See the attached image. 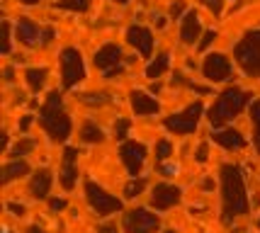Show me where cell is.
<instances>
[{
    "mask_svg": "<svg viewBox=\"0 0 260 233\" xmlns=\"http://www.w3.org/2000/svg\"><path fill=\"white\" fill-rule=\"evenodd\" d=\"M250 209L248 194H246V182L241 175V168L234 163L221 165V211L224 221L231 223L238 216H246Z\"/></svg>",
    "mask_w": 260,
    "mask_h": 233,
    "instance_id": "obj_1",
    "label": "cell"
},
{
    "mask_svg": "<svg viewBox=\"0 0 260 233\" xmlns=\"http://www.w3.org/2000/svg\"><path fill=\"white\" fill-rule=\"evenodd\" d=\"M39 124H42V129L49 134V139H51L54 144L68 141L71 129H73V122H71L66 107H63V97H61L58 90H51L49 97L44 100L42 110H39Z\"/></svg>",
    "mask_w": 260,
    "mask_h": 233,
    "instance_id": "obj_2",
    "label": "cell"
},
{
    "mask_svg": "<svg viewBox=\"0 0 260 233\" xmlns=\"http://www.w3.org/2000/svg\"><path fill=\"white\" fill-rule=\"evenodd\" d=\"M250 100H253L250 92H246V90H241L234 85V88L224 90V92L214 100V105H212L209 112H207V119H209L212 126H221V124L231 122L236 114H241L243 107H246Z\"/></svg>",
    "mask_w": 260,
    "mask_h": 233,
    "instance_id": "obj_3",
    "label": "cell"
},
{
    "mask_svg": "<svg viewBox=\"0 0 260 233\" xmlns=\"http://www.w3.org/2000/svg\"><path fill=\"white\" fill-rule=\"evenodd\" d=\"M234 58L243 73L260 78V29L248 32L234 46Z\"/></svg>",
    "mask_w": 260,
    "mask_h": 233,
    "instance_id": "obj_4",
    "label": "cell"
},
{
    "mask_svg": "<svg viewBox=\"0 0 260 233\" xmlns=\"http://www.w3.org/2000/svg\"><path fill=\"white\" fill-rule=\"evenodd\" d=\"M202 102H192L187 105L182 112L178 114H170L163 119V126L168 129L170 134H178V136H185V134H192L197 126H200V119H202Z\"/></svg>",
    "mask_w": 260,
    "mask_h": 233,
    "instance_id": "obj_5",
    "label": "cell"
},
{
    "mask_svg": "<svg viewBox=\"0 0 260 233\" xmlns=\"http://www.w3.org/2000/svg\"><path fill=\"white\" fill-rule=\"evenodd\" d=\"M85 80V63L78 49L68 46L61 51V85L63 88H76L78 83Z\"/></svg>",
    "mask_w": 260,
    "mask_h": 233,
    "instance_id": "obj_6",
    "label": "cell"
},
{
    "mask_svg": "<svg viewBox=\"0 0 260 233\" xmlns=\"http://www.w3.org/2000/svg\"><path fill=\"white\" fill-rule=\"evenodd\" d=\"M85 197H88V204L90 209L98 214V216H110V214H117L122 209V199L112 197L105 187H100L98 182L88 180L85 182Z\"/></svg>",
    "mask_w": 260,
    "mask_h": 233,
    "instance_id": "obj_7",
    "label": "cell"
},
{
    "mask_svg": "<svg viewBox=\"0 0 260 233\" xmlns=\"http://www.w3.org/2000/svg\"><path fill=\"white\" fill-rule=\"evenodd\" d=\"M124 233H156L160 228V219L148 209H132L122 219Z\"/></svg>",
    "mask_w": 260,
    "mask_h": 233,
    "instance_id": "obj_8",
    "label": "cell"
},
{
    "mask_svg": "<svg viewBox=\"0 0 260 233\" xmlns=\"http://www.w3.org/2000/svg\"><path fill=\"white\" fill-rule=\"evenodd\" d=\"M119 158H122L124 168L129 170V175L136 178V175H141L144 163H146V146L139 144V141H124L122 148H119Z\"/></svg>",
    "mask_w": 260,
    "mask_h": 233,
    "instance_id": "obj_9",
    "label": "cell"
},
{
    "mask_svg": "<svg viewBox=\"0 0 260 233\" xmlns=\"http://www.w3.org/2000/svg\"><path fill=\"white\" fill-rule=\"evenodd\" d=\"M202 73L209 83H224L231 76V63L224 54H209L202 63Z\"/></svg>",
    "mask_w": 260,
    "mask_h": 233,
    "instance_id": "obj_10",
    "label": "cell"
},
{
    "mask_svg": "<svg viewBox=\"0 0 260 233\" xmlns=\"http://www.w3.org/2000/svg\"><path fill=\"white\" fill-rule=\"evenodd\" d=\"M182 199V189L175 187V185H168V182H160L153 187L151 192V207L158 211H166L170 207H175V204H180Z\"/></svg>",
    "mask_w": 260,
    "mask_h": 233,
    "instance_id": "obj_11",
    "label": "cell"
},
{
    "mask_svg": "<svg viewBox=\"0 0 260 233\" xmlns=\"http://www.w3.org/2000/svg\"><path fill=\"white\" fill-rule=\"evenodd\" d=\"M92 61H95V66L100 68V71H114V68H119V63L124 61V54H122V49L117 44H105L102 49L95 51L92 56Z\"/></svg>",
    "mask_w": 260,
    "mask_h": 233,
    "instance_id": "obj_12",
    "label": "cell"
},
{
    "mask_svg": "<svg viewBox=\"0 0 260 233\" xmlns=\"http://www.w3.org/2000/svg\"><path fill=\"white\" fill-rule=\"evenodd\" d=\"M76 163H78V148H66L63 151V168H61V175H58L61 187L66 189V192H71V189L76 187V180H78Z\"/></svg>",
    "mask_w": 260,
    "mask_h": 233,
    "instance_id": "obj_13",
    "label": "cell"
},
{
    "mask_svg": "<svg viewBox=\"0 0 260 233\" xmlns=\"http://www.w3.org/2000/svg\"><path fill=\"white\" fill-rule=\"evenodd\" d=\"M126 42L134 46L141 56H146V58L151 56V51H153V34L148 32L146 27H139V24L129 27V29H126Z\"/></svg>",
    "mask_w": 260,
    "mask_h": 233,
    "instance_id": "obj_14",
    "label": "cell"
},
{
    "mask_svg": "<svg viewBox=\"0 0 260 233\" xmlns=\"http://www.w3.org/2000/svg\"><path fill=\"white\" fill-rule=\"evenodd\" d=\"M129 102H132V110H134L136 117H148V114L160 112V102L156 97H151L148 92H141V90H132Z\"/></svg>",
    "mask_w": 260,
    "mask_h": 233,
    "instance_id": "obj_15",
    "label": "cell"
},
{
    "mask_svg": "<svg viewBox=\"0 0 260 233\" xmlns=\"http://www.w3.org/2000/svg\"><path fill=\"white\" fill-rule=\"evenodd\" d=\"M51 185H54V175L49 168H39L37 173L29 180V194L34 199H46L49 192H51Z\"/></svg>",
    "mask_w": 260,
    "mask_h": 233,
    "instance_id": "obj_16",
    "label": "cell"
},
{
    "mask_svg": "<svg viewBox=\"0 0 260 233\" xmlns=\"http://www.w3.org/2000/svg\"><path fill=\"white\" fill-rule=\"evenodd\" d=\"M202 34V20H200V15L194 10H190L185 15V20H182V27H180V39L182 44H194V39Z\"/></svg>",
    "mask_w": 260,
    "mask_h": 233,
    "instance_id": "obj_17",
    "label": "cell"
},
{
    "mask_svg": "<svg viewBox=\"0 0 260 233\" xmlns=\"http://www.w3.org/2000/svg\"><path fill=\"white\" fill-rule=\"evenodd\" d=\"M212 141L219 146H224V148H229V151H234V148H246V139L241 136V134L236 131V129H221V131L212 134Z\"/></svg>",
    "mask_w": 260,
    "mask_h": 233,
    "instance_id": "obj_18",
    "label": "cell"
},
{
    "mask_svg": "<svg viewBox=\"0 0 260 233\" xmlns=\"http://www.w3.org/2000/svg\"><path fill=\"white\" fill-rule=\"evenodd\" d=\"M17 39L22 42L24 46H34L37 42H39V27L32 22V20H27V17H22L20 22H17Z\"/></svg>",
    "mask_w": 260,
    "mask_h": 233,
    "instance_id": "obj_19",
    "label": "cell"
},
{
    "mask_svg": "<svg viewBox=\"0 0 260 233\" xmlns=\"http://www.w3.org/2000/svg\"><path fill=\"white\" fill-rule=\"evenodd\" d=\"M27 173H29V165H27V160H12V163H8V165L3 168V182L8 185V182H12V180L24 178Z\"/></svg>",
    "mask_w": 260,
    "mask_h": 233,
    "instance_id": "obj_20",
    "label": "cell"
},
{
    "mask_svg": "<svg viewBox=\"0 0 260 233\" xmlns=\"http://www.w3.org/2000/svg\"><path fill=\"white\" fill-rule=\"evenodd\" d=\"M170 66V54H158L151 63H148L146 68V78H151V80H156V78H160L166 71H168Z\"/></svg>",
    "mask_w": 260,
    "mask_h": 233,
    "instance_id": "obj_21",
    "label": "cell"
},
{
    "mask_svg": "<svg viewBox=\"0 0 260 233\" xmlns=\"http://www.w3.org/2000/svg\"><path fill=\"white\" fill-rule=\"evenodd\" d=\"M46 76H49V71H46V68H29V71L24 73V80H27V85H29L32 92H39V90L44 88Z\"/></svg>",
    "mask_w": 260,
    "mask_h": 233,
    "instance_id": "obj_22",
    "label": "cell"
},
{
    "mask_svg": "<svg viewBox=\"0 0 260 233\" xmlns=\"http://www.w3.org/2000/svg\"><path fill=\"white\" fill-rule=\"evenodd\" d=\"M80 139L85 144H102L105 141V134H102V129L95 122H85L80 126Z\"/></svg>",
    "mask_w": 260,
    "mask_h": 233,
    "instance_id": "obj_23",
    "label": "cell"
},
{
    "mask_svg": "<svg viewBox=\"0 0 260 233\" xmlns=\"http://www.w3.org/2000/svg\"><path fill=\"white\" fill-rule=\"evenodd\" d=\"M250 124H253V144L260 153V100H253L250 105Z\"/></svg>",
    "mask_w": 260,
    "mask_h": 233,
    "instance_id": "obj_24",
    "label": "cell"
},
{
    "mask_svg": "<svg viewBox=\"0 0 260 233\" xmlns=\"http://www.w3.org/2000/svg\"><path fill=\"white\" fill-rule=\"evenodd\" d=\"M144 189H146V180L144 178H132L129 182H126V187H124V197L126 199H136Z\"/></svg>",
    "mask_w": 260,
    "mask_h": 233,
    "instance_id": "obj_25",
    "label": "cell"
},
{
    "mask_svg": "<svg viewBox=\"0 0 260 233\" xmlns=\"http://www.w3.org/2000/svg\"><path fill=\"white\" fill-rule=\"evenodd\" d=\"M56 8L71 12H85L90 8V0H56Z\"/></svg>",
    "mask_w": 260,
    "mask_h": 233,
    "instance_id": "obj_26",
    "label": "cell"
},
{
    "mask_svg": "<svg viewBox=\"0 0 260 233\" xmlns=\"http://www.w3.org/2000/svg\"><path fill=\"white\" fill-rule=\"evenodd\" d=\"M34 146H37V141H34V139H22L20 144L15 146V148H12V155H15V158L20 160V155L32 153V151H34Z\"/></svg>",
    "mask_w": 260,
    "mask_h": 233,
    "instance_id": "obj_27",
    "label": "cell"
},
{
    "mask_svg": "<svg viewBox=\"0 0 260 233\" xmlns=\"http://www.w3.org/2000/svg\"><path fill=\"white\" fill-rule=\"evenodd\" d=\"M129 129H132V122H129V119H124V117L117 119V122H114V139H117V141H124L126 136H129Z\"/></svg>",
    "mask_w": 260,
    "mask_h": 233,
    "instance_id": "obj_28",
    "label": "cell"
},
{
    "mask_svg": "<svg viewBox=\"0 0 260 233\" xmlns=\"http://www.w3.org/2000/svg\"><path fill=\"white\" fill-rule=\"evenodd\" d=\"M170 151H173V146H170V141H166V139L156 144V158H158V160H166L170 155Z\"/></svg>",
    "mask_w": 260,
    "mask_h": 233,
    "instance_id": "obj_29",
    "label": "cell"
},
{
    "mask_svg": "<svg viewBox=\"0 0 260 233\" xmlns=\"http://www.w3.org/2000/svg\"><path fill=\"white\" fill-rule=\"evenodd\" d=\"M202 5L209 12H214V15H221V12H224V0H202Z\"/></svg>",
    "mask_w": 260,
    "mask_h": 233,
    "instance_id": "obj_30",
    "label": "cell"
},
{
    "mask_svg": "<svg viewBox=\"0 0 260 233\" xmlns=\"http://www.w3.org/2000/svg\"><path fill=\"white\" fill-rule=\"evenodd\" d=\"M3 54H10V22H3Z\"/></svg>",
    "mask_w": 260,
    "mask_h": 233,
    "instance_id": "obj_31",
    "label": "cell"
},
{
    "mask_svg": "<svg viewBox=\"0 0 260 233\" xmlns=\"http://www.w3.org/2000/svg\"><path fill=\"white\" fill-rule=\"evenodd\" d=\"M80 100L85 105H102V102H107V95H83Z\"/></svg>",
    "mask_w": 260,
    "mask_h": 233,
    "instance_id": "obj_32",
    "label": "cell"
},
{
    "mask_svg": "<svg viewBox=\"0 0 260 233\" xmlns=\"http://www.w3.org/2000/svg\"><path fill=\"white\" fill-rule=\"evenodd\" d=\"M212 42H216V32H214V29H209V32H204L202 42H200V51H204V49H207V46L212 44Z\"/></svg>",
    "mask_w": 260,
    "mask_h": 233,
    "instance_id": "obj_33",
    "label": "cell"
},
{
    "mask_svg": "<svg viewBox=\"0 0 260 233\" xmlns=\"http://www.w3.org/2000/svg\"><path fill=\"white\" fill-rule=\"evenodd\" d=\"M207 158H209V146H207V144H200V148H197V155H194V160H197V163H207Z\"/></svg>",
    "mask_w": 260,
    "mask_h": 233,
    "instance_id": "obj_34",
    "label": "cell"
},
{
    "mask_svg": "<svg viewBox=\"0 0 260 233\" xmlns=\"http://www.w3.org/2000/svg\"><path fill=\"white\" fill-rule=\"evenodd\" d=\"M182 10H185V0H175V3L170 5V17H175V20H178V17L182 15Z\"/></svg>",
    "mask_w": 260,
    "mask_h": 233,
    "instance_id": "obj_35",
    "label": "cell"
},
{
    "mask_svg": "<svg viewBox=\"0 0 260 233\" xmlns=\"http://www.w3.org/2000/svg\"><path fill=\"white\" fill-rule=\"evenodd\" d=\"M54 37H56V32H54V27H46L44 32H42V44H51L54 42Z\"/></svg>",
    "mask_w": 260,
    "mask_h": 233,
    "instance_id": "obj_36",
    "label": "cell"
},
{
    "mask_svg": "<svg viewBox=\"0 0 260 233\" xmlns=\"http://www.w3.org/2000/svg\"><path fill=\"white\" fill-rule=\"evenodd\" d=\"M8 209H10L15 216H24V214H27L24 204H17V202H10V204H8Z\"/></svg>",
    "mask_w": 260,
    "mask_h": 233,
    "instance_id": "obj_37",
    "label": "cell"
},
{
    "mask_svg": "<svg viewBox=\"0 0 260 233\" xmlns=\"http://www.w3.org/2000/svg\"><path fill=\"white\" fill-rule=\"evenodd\" d=\"M32 122H34V117H32V114H27V117H22V119H20V131H27V129L32 126Z\"/></svg>",
    "mask_w": 260,
    "mask_h": 233,
    "instance_id": "obj_38",
    "label": "cell"
},
{
    "mask_svg": "<svg viewBox=\"0 0 260 233\" xmlns=\"http://www.w3.org/2000/svg\"><path fill=\"white\" fill-rule=\"evenodd\" d=\"M98 233H117V226L114 223H102V226H98Z\"/></svg>",
    "mask_w": 260,
    "mask_h": 233,
    "instance_id": "obj_39",
    "label": "cell"
},
{
    "mask_svg": "<svg viewBox=\"0 0 260 233\" xmlns=\"http://www.w3.org/2000/svg\"><path fill=\"white\" fill-rule=\"evenodd\" d=\"M51 209H54V211L66 209V199H51Z\"/></svg>",
    "mask_w": 260,
    "mask_h": 233,
    "instance_id": "obj_40",
    "label": "cell"
},
{
    "mask_svg": "<svg viewBox=\"0 0 260 233\" xmlns=\"http://www.w3.org/2000/svg\"><path fill=\"white\" fill-rule=\"evenodd\" d=\"M27 233H46V231L42 228V226H29V228H27Z\"/></svg>",
    "mask_w": 260,
    "mask_h": 233,
    "instance_id": "obj_41",
    "label": "cell"
},
{
    "mask_svg": "<svg viewBox=\"0 0 260 233\" xmlns=\"http://www.w3.org/2000/svg\"><path fill=\"white\" fill-rule=\"evenodd\" d=\"M163 173H166V175H173V173H178V168H175V165H166V168H163Z\"/></svg>",
    "mask_w": 260,
    "mask_h": 233,
    "instance_id": "obj_42",
    "label": "cell"
},
{
    "mask_svg": "<svg viewBox=\"0 0 260 233\" xmlns=\"http://www.w3.org/2000/svg\"><path fill=\"white\" fill-rule=\"evenodd\" d=\"M153 22H156V27H158V29H163V27H166V17H156Z\"/></svg>",
    "mask_w": 260,
    "mask_h": 233,
    "instance_id": "obj_43",
    "label": "cell"
},
{
    "mask_svg": "<svg viewBox=\"0 0 260 233\" xmlns=\"http://www.w3.org/2000/svg\"><path fill=\"white\" fill-rule=\"evenodd\" d=\"M5 80H8V83H12V68H5Z\"/></svg>",
    "mask_w": 260,
    "mask_h": 233,
    "instance_id": "obj_44",
    "label": "cell"
},
{
    "mask_svg": "<svg viewBox=\"0 0 260 233\" xmlns=\"http://www.w3.org/2000/svg\"><path fill=\"white\" fill-rule=\"evenodd\" d=\"M202 187H204V189H212V187H214V182H212V180H204Z\"/></svg>",
    "mask_w": 260,
    "mask_h": 233,
    "instance_id": "obj_45",
    "label": "cell"
},
{
    "mask_svg": "<svg viewBox=\"0 0 260 233\" xmlns=\"http://www.w3.org/2000/svg\"><path fill=\"white\" fill-rule=\"evenodd\" d=\"M22 5H37V3H42V0H20Z\"/></svg>",
    "mask_w": 260,
    "mask_h": 233,
    "instance_id": "obj_46",
    "label": "cell"
},
{
    "mask_svg": "<svg viewBox=\"0 0 260 233\" xmlns=\"http://www.w3.org/2000/svg\"><path fill=\"white\" fill-rule=\"evenodd\" d=\"M114 3H119V5H126V3H129V0H114Z\"/></svg>",
    "mask_w": 260,
    "mask_h": 233,
    "instance_id": "obj_47",
    "label": "cell"
},
{
    "mask_svg": "<svg viewBox=\"0 0 260 233\" xmlns=\"http://www.w3.org/2000/svg\"><path fill=\"white\" fill-rule=\"evenodd\" d=\"M166 233H175V231H166Z\"/></svg>",
    "mask_w": 260,
    "mask_h": 233,
    "instance_id": "obj_48",
    "label": "cell"
},
{
    "mask_svg": "<svg viewBox=\"0 0 260 233\" xmlns=\"http://www.w3.org/2000/svg\"><path fill=\"white\" fill-rule=\"evenodd\" d=\"M258 228H260V219H258Z\"/></svg>",
    "mask_w": 260,
    "mask_h": 233,
    "instance_id": "obj_49",
    "label": "cell"
}]
</instances>
